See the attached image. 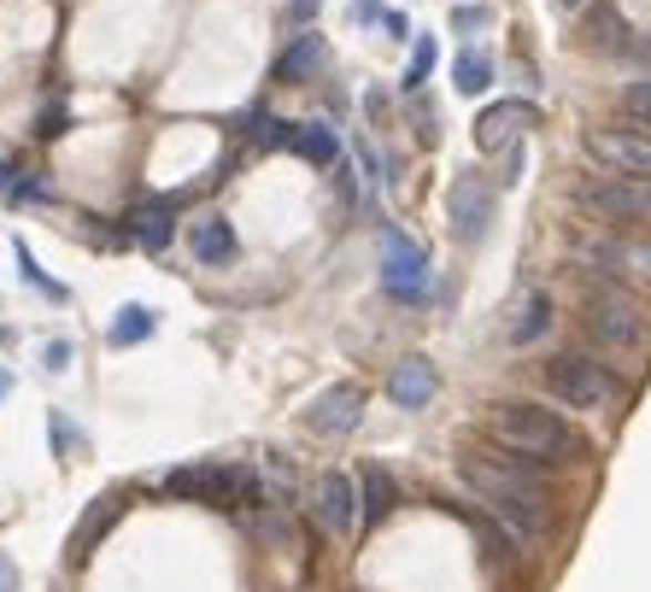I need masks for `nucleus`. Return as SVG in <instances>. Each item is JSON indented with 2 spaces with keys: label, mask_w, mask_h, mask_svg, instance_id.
<instances>
[{
  "label": "nucleus",
  "mask_w": 651,
  "mask_h": 592,
  "mask_svg": "<svg viewBox=\"0 0 651 592\" xmlns=\"http://www.w3.org/2000/svg\"><path fill=\"white\" fill-rule=\"evenodd\" d=\"M458 476L476 493V504L494 510V517L505 522V534H511V540H522V545L540 540V528H546V487H540L535 469H528V458H517V452H470L458 463Z\"/></svg>",
  "instance_id": "obj_1"
},
{
  "label": "nucleus",
  "mask_w": 651,
  "mask_h": 592,
  "mask_svg": "<svg viewBox=\"0 0 651 592\" xmlns=\"http://www.w3.org/2000/svg\"><path fill=\"white\" fill-rule=\"evenodd\" d=\"M487 428H494V440L505 446V452H517L528 463L581 458V435L558 411H546V405H535V399H499L494 411H487Z\"/></svg>",
  "instance_id": "obj_2"
},
{
  "label": "nucleus",
  "mask_w": 651,
  "mask_h": 592,
  "mask_svg": "<svg viewBox=\"0 0 651 592\" xmlns=\"http://www.w3.org/2000/svg\"><path fill=\"white\" fill-rule=\"evenodd\" d=\"M581 329L593 335L599 346H610V353H640V346L651 340V317H645V305L634 294L593 288L587 305H581Z\"/></svg>",
  "instance_id": "obj_3"
},
{
  "label": "nucleus",
  "mask_w": 651,
  "mask_h": 592,
  "mask_svg": "<svg viewBox=\"0 0 651 592\" xmlns=\"http://www.w3.org/2000/svg\"><path fill=\"white\" fill-rule=\"evenodd\" d=\"M569 200L599 217V223H645L651 217V182L645 176H617V171H587Z\"/></svg>",
  "instance_id": "obj_4"
},
{
  "label": "nucleus",
  "mask_w": 651,
  "mask_h": 592,
  "mask_svg": "<svg viewBox=\"0 0 651 592\" xmlns=\"http://www.w3.org/2000/svg\"><path fill=\"white\" fill-rule=\"evenodd\" d=\"M546 394H552L558 405H576V411H604L610 399H617V376L604 370L599 358H587V353H558V358H546Z\"/></svg>",
  "instance_id": "obj_5"
},
{
  "label": "nucleus",
  "mask_w": 651,
  "mask_h": 592,
  "mask_svg": "<svg viewBox=\"0 0 651 592\" xmlns=\"http://www.w3.org/2000/svg\"><path fill=\"white\" fill-rule=\"evenodd\" d=\"M587 159L599 171H617V176H645L651 182V130L640 124H599L581 135Z\"/></svg>",
  "instance_id": "obj_6"
},
{
  "label": "nucleus",
  "mask_w": 651,
  "mask_h": 592,
  "mask_svg": "<svg viewBox=\"0 0 651 592\" xmlns=\"http://www.w3.org/2000/svg\"><path fill=\"white\" fill-rule=\"evenodd\" d=\"M576 258H581V271L610 276V282H622V276H645V282H651V241H628V235H576Z\"/></svg>",
  "instance_id": "obj_7"
},
{
  "label": "nucleus",
  "mask_w": 651,
  "mask_h": 592,
  "mask_svg": "<svg viewBox=\"0 0 651 592\" xmlns=\"http://www.w3.org/2000/svg\"><path fill=\"white\" fill-rule=\"evenodd\" d=\"M165 493L189 499V504H235L241 493H253V481L241 469H223V463H182L165 476Z\"/></svg>",
  "instance_id": "obj_8"
},
{
  "label": "nucleus",
  "mask_w": 651,
  "mask_h": 592,
  "mask_svg": "<svg viewBox=\"0 0 651 592\" xmlns=\"http://www.w3.org/2000/svg\"><path fill=\"white\" fill-rule=\"evenodd\" d=\"M382 288L394 299H411V305L429 294V258H423V247L405 241L399 229L382 235Z\"/></svg>",
  "instance_id": "obj_9"
},
{
  "label": "nucleus",
  "mask_w": 651,
  "mask_h": 592,
  "mask_svg": "<svg viewBox=\"0 0 651 592\" xmlns=\"http://www.w3.org/2000/svg\"><path fill=\"white\" fill-rule=\"evenodd\" d=\"M446 217H452V235L458 241H481L487 235V217H494V188H487L476 171H464L452 182V194H446Z\"/></svg>",
  "instance_id": "obj_10"
},
{
  "label": "nucleus",
  "mask_w": 651,
  "mask_h": 592,
  "mask_svg": "<svg viewBox=\"0 0 651 592\" xmlns=\"http://www.w3.org/2000/svg\"><path fill=\"white\" fill-rule=\"evenodd\" d=\"M312 510L323 517V528H335V534H353V528L364 522L358 481H353V476H340V469H329V476H317V487H312Z\"/></svg>",
  "instance_id": "obj_11"
},
{
  "label": "nucleus",
  "mask_w": 651,
  "mask_h": 592,
  "mask_svg": "<svg viewBox=\"0 0 651 592\" xmlns=\"http://www.w3.org/2000/svg\"><path fill=\"white\" fill-rule=\"evenodd\" d=\"M305 422H312V435H323V440L353 435V428L364 422V394L353 381H340V387H329V394H317V405L305 411Z\"/></svg>",
  "instance_id": "obj_12"
},
{
  "label": "nucleus",
  "mask_w": 651,
  "mask_h": 592,
  "mask_svg": "<svg viewBox=\"0 0 651 592\" xmlns=\"http://www.w3.org/2000/svg\"><path fill=\"white\" fill-rule=\"evenodd\" d=\"M535 124V106L528 100H499V106H487L476 118V147L481 153H505V147H517V135Z\"/></svg>",
  "instance_id": "obj_13"
},
{
  "label": "nucleus",
  "mask_w": 651,
  "mask_h": 592,
  "mask_svg": "<svg viewBox=\"0 0 651 592\" xmlns=\"http://www.w3.org/2000/svg\"><path fill=\"white\" fill-rule=\"evenodd\" d=\"M435 387H440V376H435L429 358H399L394 376H388V399L399 411H423V405L435 399Z\"/></svg>",
  "instance_id": "obj_14"
},
{
  "label": "nucleus",
  "mask_w": 651,
  "mask_h": 592,
  "mask_svg": "<svg viewBox=\"0 0 651 592\" xmlns=\"http://www.w3.org/2000/svg\"><path fill=\"white\" fill-rule=\"evenodd\" d=\"M546 329H552V299H546V288L517 294L511 317H505V340H511V346H535Z\"/></svg>",
  "instance_id": "obj_15"
},
{
  "label": "nucleus",
  "mask_w": 651,
  "mask_h": 592,
  "mask_svg": "<svg viewBox=\"0 0 651 592\" xmlns=\"http://www.w3.org/2000/svg\"><path fill=\"white\" fill-rule=\"evenodd\" d=\"M581 42L604 53V59H628V42H634V30H628V18L617 7H593L587 12V30H581Z\"/></svg>",
  "instance_id": "obj_16"
},
{
  "label": "nucleus",
  "mask_w": 651,
  "mask_h": 592,
  "mask_svg": "<svg viewBox=\"0 0 651 592\" xmlns=\"http://www.w3.org/2000/svg\"><path fill=\"white\" fill-rule=\"evenodd\" d=\"M288 147L305 159V165H317V171H335L340 165V141L329 124H294V141Z\"/></svg>",
  "instance_id": "obj_17"
},
{
  "label": "nucleus",
  "mask_w": 651,
  "mask_h": 592,
  "mask_svg": "<svg viewBox=\"0 0 651 592\" xmlns=\"http://www.w3.org/2000/svg\"><path fill=\"white\" fill-rule=\"evenodd\" d=\"M323 65V35H294L288 48H282V59H276V76L282 83H312V71Z\"/></svg>",
  "instance_id": "obj_18"
},
{
  "label": "nucleus",
  "mask_w": 651,
  "mask_h": 592,
  "mask_svg": "<svg viewBox=\"0 0 651 592\" xmlns=\"http://www.w3.org/2000/svg\"><path fill=\"white\" fill-rule=\"evenodd\" d=\"M189 247L200 264H230L235 258V229H230V217H200V229L189 235Z\"/></svg>",
  "instance_id": "obj_19"
},
{
  "label": "nucleus",
  "mask_w": 651,
  "mask_h": 592,
  "mask_svg": "<svg viewBox=\"0 0 651 592\" xmlns=\"http://www.w3.org/2000/svg\"><path fill=\"white\" fill-rule=\"evenodd\" d=\"M358 499H364V522H382V517H388V510H394V499H399V487H394V476H388V469H364V476H358Z\"/></svg>",
  "instance_id": "obj_20"
},
{
  "label": "nucleus",
  "mask_w": 651,
  "mask_h": 592,
  "mask_svg": "<svg viewBox=\"0 0 651 592\" xmlns=\"http://www.w3.org/2000/svg\"><path fill=\"white\" fill-rule=\"evenodd\" d=\"M130 235H135L148 253H165V247H171V200H165V206H141V212L130 217Z\"/></svg>",
  "instance_id": "obj_21"
},
{
  "label": "nucleus",
  "mask_w": 651,
  "mask_h": 592,
  "mask_svg": "<svg viewBox=\"0 0 651 592\" xmlns=\"http://www.w3.org/2000/svg\"><path fill=\"white\" fill-rule=\"evenodd\" d=\"M148 335H153V312H148V305H124V312L112 317V329H106L112 346H135V340H148Z\"/></svg>",
  "instance_id": "obj_22"
},
{
  "label": "nucleus",
  "mask_w": 651,
  "mask_h": 592,
  "mask_svg": "<svg viewBox=\"0 0 651 592\" xmlns=\"http://www.w3.org/2000/svg\"><path fill=\"white\" fill-rule=\"evenodd\" d=\"M452 83H458V94H481L487 83H494V59L487 53H458V65H452Z\"/></svg>",
  "instance_id": "obj_23"
},
{
  "label": "nucleus",
  "mask_w": 651,
  "mask_h": 592,
  "mask_svg": "<svg viewBox=\"0 0 651 592\" xmlns=\"http://www.w3.org/2000/svg\"><path fill=\"white\" fill-rule=\"evenodd\" d=\"M622 112H628V124L651 130V76H634V83L622 89Z\"/></svg>",
  "instance_id": "obj_24"
},
{
  "label": "nucleus",
  "mask_w": 651,
  "mask_h": 592,
  "mask_svg": "<svg viewBox=\"0 0 651 592\" xmlns=\"http://www.w3.org/2000/svg\"><path fill=\"white\" fill-rule=\"evenodd\" d=\"M294 141V124H282V118H253V147H288Z\"/></svg>",
  "instance_id": "obj_25"
},
{
  "label": "nucleus",
  "mask_w": 651,
  "mask_h": 592,
  "mask_svg": "<svg viewBox=\"0 0 651 592\" xmlns=\"http://www.w3.org/2000/svg\"><path fill=\"white\" fill-rule=\"evenodd\" d=\"M429 71H435V42H429V35H417L411 71H405V89H423V83H429Z\"/></svg>",
  "instance_id": "obj_26"
},
{
  "label": "nucleus",
  "mask_w": 651,
  "mask_h": 592,
  "mask_svg": "<svg viewBox=\"0 0 651 592\" xmlns=\"http://www.w3.org/2000/svg\"><path fill=\"white\" fill-rule=\"evenodd\" d=\"M18 276H24V282H35V288H42L48 299H59V294H65V288H59V282H48V276H42V264L30 258V247H24V241H18Z\"/></svg>",
  "instance_id": "obj_27"
},
{
  "label": "nucleus",
  "mask_w": 651,
  "mask_h": 592,
  "mask_svg": "<svg viewBox=\"0 0 651 592\" xmlns=\"http://www.w3.org/2000/svg\"><path fill=\"white\" fill-rule=\"evenodd\" d=\"M487 18H494V12H487V7H458V12H452V24H458L464 35H476V30L487 24Z\"/></svg>",
  "instance_id": "obj_28"
},
{
  "label": "nucleus",
  "mask_w": 651,
  "mask_h": 592,
  "mask_svg": "<svg viewBox=\"0 0 651 592\" xmlns=\"http://www.w3.org/2000/svg\"><path fill=\"white\" fill-rule=\"evenodd\" d=\"M628 59L651 76V30H634V42H628Z\"/></svg>",
  "instance_id": "obj_29"
},
{
  "label": "nucleus",
  "mask_w": 651,
  "mask_h": 592,
  "mask_svg": "<svg viewBox=\"0 0 651 592\" xmlns=\"http://www.w3.org/2000/svg\"><path fill=\"white\" fill-rule=\"evenodd\" d=\"M106 517H112V499H100V504L89 510V522H83V534H77V540H83V545H89V540L100 534V528H106Z\"/></svg>",
  "instance_id": "obj_30"
},
{
  "label": "nucleus",
  "mask_w": 651,
  "mask_h": 592,
  "mask_svg": "<svg viewBox=\"0 0 651 592\" xmlns=\"http://www.w3.org/2000/svg\"><path fill=\"white\" fill-rule=\"evenodd\" d=\"M499 182L511 188V182H522V147H505V171H499Z\"/></svg>",
  "instance_id": "obj_31"
},
{
  "label": "nucleus",
  "mask_w": 651,
  "mask_h": 592,
  "mask_svg": "<svg viewBox=\"0 0 651 592\" xmlns=\"http://www.w3.org/2000/svg\"><path fill=\"white\" fill-rule=\"evenodd\" d=\"M382 30H388V35H394V42H405V35H411V24H405V18H399V12H382Z\"/></svg>",
  "instance_id": "obj_32"
},
{
  "label": "nucleus",
  "mask_w": 651,
  "mask_h": 592,
  "mask_svg": "<svg viewBox=\"0 0 651 592\" xmlns=\"http://www.w3.org/2000/svg\"><path fill=\"white\" fill-rule=\"evenodd\" d=\"M0 592H18V569H12L7 551H0Z\"/></svg>",
  "instance_id": "obj_33"
},
{
  "label": "nucleus",
  "mask_w": 651,
  "mask_h": 592,
  "mask_svg": "<svg viewBox=\"0 0 651 592\" xmlns=\"http://www.w3.org/2000/svg\"><path fill=\"white\" fill-rule=\"evenodd\" d=\"M65 358H71V346L53 340V346H48V370H65Z\"/></svg>",
  "instance_id": "obj_34"
},
{
  "label": "nucleus",
  "mask_w": 651,
  "mask_h": 592,
  "mask_svg": "<svg viewBox=\"0 0 651 592\" xmlns=\"http://www.w3.org/2000/svg\"><path fill=\"white\" fill-rule=\"evenodd\" d=\"M59 130H65V112L48 106V112H42V135H59Z\"/></svg>",
  "instance_id": "obj_35"
},
{
  "label": "nucleus",
  "mask_w": 651,
  "mask_h": 592,
  "mask_svg": "<svg viewBox=\"0 0 651 592\" xmlns=\"http://www.w3.org/2000/svg\"><path fill=\"white\" fill-rule=\"evenodd\" d=\"M353 18H382V7L376 0H353Z\"/></svg>",
  "instance_id": "obj_36"
},
{
  "label": "nucleus",
  "mask_w": 651,
  "mask_h": 592,
  "mask_svg": "<svg viewBox=\"0 0 651 592\" xmlns=\"http://www.w3.org/2000/svg\"><path fill=\"white\" fill-rule=\"evenodd\" d=\"M305 12H317V0H294V18H305Z\"/></svg>",
  "instance_id": "obj_37"
},
{
  "label": "nucleus",
  "mask_w": 651,
  "mask_h": 592,
  "mask_svg": "<svg viewBox=\"0 0 651 592\" xmlns=\"http://www.w3.org/2000/svg\"><path fill=\"white\" fill-rule=\"evenodd\" d=\"M7 394H12V376H7V370H0V399H7Z\"/></svg>",
  "instance_id": "obj_38"
},
{
  "label": "nucleus",
  "mask_w": 651,
  "mask_h": 592,
  "mask_svg": "<svg viewBox=\"0 0 651 592\" xmlns=\"http://www.w3.org/2000/svg\"><path fill=\"white\" fill-rule=\"evenodd\" d=\"M563 7H581V0H563Z\"/></svg>",
  "instance_id": "obj_39"
}]
</instances>
